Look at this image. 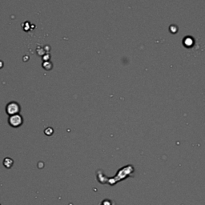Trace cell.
<instances>
[{"label":"cell","mask_w":205,"mask_h":205,"mask_svg":"<svg viewBox=\"0 0 205 205\" xmlns=\"http://www.w3.org/2000/svg\"><path fill=\"white\" fill-rule=\"evenodd\" d=\"M3 166H4L5 168H11V167L13 166L14 164V160L12 159H11V158H9V157H7V158H5L4 159H3Z\"/></svg>","instance_id":"3957f363"},{"label":"cell","mask_w":205,"mask_h":205,"mask_svg":"<svg viewBox=\"0 0 205 205\" xmlns=\"http://www.w3.org/2000/svg\"><path fill=\"white\" fill-rule=\"evenodd\" d=\"M22 123H23V119H22V115L19 114L11 115L8 119V124L12 128H19L22 125Z\"/></svg>","instance_id":"7a4b0ae2"},{"label":"cell","mask_w":205,"mask_h":205,"mask_svg":"<svg viewBox=\"0 0 205 205\" xmlns=\"http://www.w3.org/2000/svg\"><path fill=\"white\" fill-rule=\"evenodd\" d=\"M20 111V105L17 102H11L6 107V112L9 116L17 115Z\"/></svg>","instance_id":"6da1fadb"},{"label":"cell","mask_w":205,"mask_h":205,"mask_svg":"<svg viewBox=\"0 0 205 205\" xmlns=\"http://www.w3.org/2000/svg\"><path fill=\"white\" fill-rule=\"evenodd\" d=\"M0 205H1V204H0Z\"/></svg>","instance_id":"277c9868"}]
</instances>
